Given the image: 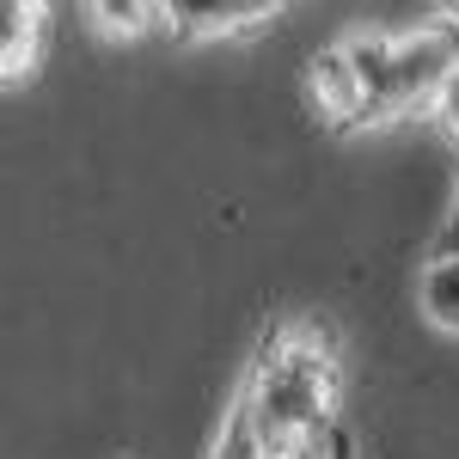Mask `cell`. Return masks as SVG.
I'll list each match as a JSON object with an SVG mask.
<instances>
[{"label": "cell", "mask_w": 459, "mask_h": 459, "mask_svg": "<svg viewBox=\"0 0 459 459\" xmlns=\"http://www.w3.org/2000/svg\"><path fill=\"white\" fill-rule=\"evenodd\" d=\"M246 404L257 417V435H264L270 459H288L313 441L318 423L337 404V368L313 343V331H288L264 350V361H257V374L246 386Z\"/></svg>", "instance_id": "1"}, {"label": "cell", "mask_w": 459, "mask_h": 459, "mask_svg": "<svg viewBox=\"0 0 459 459\" xmlns=\"http://www.w3.org/2000/svg\"><path fill=\"white\" fill-rule=\"evenodd\" d=\"M459 49L454 37L441 31V25H423V31H398L392 37V117H404L411 105H435V92H441V80L454 74Z\"/></svg>", "instance_id": "2"}, {"label": "cell", "mask_w": 459, "mask_h": 459, "mask_svg": "<svg viewBox=\"0 0 459 459\" xmlns=\"http://www.w3.org/2000/svg\"><path fill=\"white\" fill-rule=\"evenodd\" d=\"M307 86H313L318 110H325L331 123H361V110H368V86H361V68H355V56L343 49V43L318 49L313 62H307Z\"/></svg>", "instance_id": "3"}, {"label": "cell", "mask_w": 459, "mask_h": 459, "mask_svg": "<svg viewBox=\"0 0 459 459\" xmlns=\"http://www.w3.org/2000/svg\"><path fill=\"white\" fill-rule=\"evenodd\" d=\"M43 0H0V68L6 80H25L37 68V43H43Z\"/></svg>", "instance_id": "4"}, {"label": "cell", "mask_w": 459, "mask_h": 459, "mask_svg": "<svg viewBox=\"0 0 459 459\" xmlns=\"http://www.w3.org/2000/svg\"><path fill=\"white\" fill-rule=\"evenodd\" d=\"M417 300H423V318L435 325V331L459 337V251L429 257L423 282H417Z\"/></svg>", "instance_id": "5"}, {"label": "cell", "mask_w": 459, "mask_h": 459, "mask_svg": "<svg viewBox=\"0 0 459 459\" xmlns=\"http://www.w3.org/2000/svg\"><path fill=\"white\" fill-rule=\"evenodd\" d=\"M86 19L110 43H135L166 19V0H86Z\"/></svg>", "instance_id": "6"}, {"label": "cell", "mask_w": 459, "mask_h": 459, "mask_svg": "<svg viewBox=\"0 0 459 459\" xmlns=\"http://www.w3.org/2000/svg\"><path fill=\"white\" fill-rule=\"evenodd\" d=\"M270 6L276 0H166V13L190 31H239L251 19H270Z\"/></svg>", "instance_id": "7"}, {"label": "cell", "mask_w": 459, "mask_h": 459, "mask_svg": "<svg viewBox=\"0 0 459 459\" xmlns=\"http://www.w3.org/2000/svg\"><path fill=\"white\" fill-rule=\"evenodd\" d=\"M214 459H270L264 447V435H257V417H251L246 392L227 404V417H221V435H214Z\"/></svg>", "instance_id": "8"}, {"label": "cell", "mask_w": 459, "mask_h": 459, "mask_svg": "<svg viewBox=\"0 0 459 459\" xmlns=\"http://www.w3.org/2000/svg\"><path fill=\"white\" fill-rule=\"evenodd\" d=\"M429 117H435V129H441V135H447V142L459 147V62H454V74L441 80V92H435Z\"/></svg>", "instance_id": "9"}, {"label": "cell", "mask_w": 459, "mask_h": 459, "mask_svg": "<svg viewBox=\"0 0 459 459\" xmlns=\"http://www.w3.org/2000/svg\"><path fill=\"white\" fill-rule=\"evenodd\" d=\"M441 251H459V190H454V209H447V227H441V246H435V257Z\"/></svg>", "instance_id": "10"}, {"label": "cell", "mask_w": 459, "mask_h": 459, "mask_svg": "<svg viewBox=\"0 0 459 459\" xmlns=\"http://www.w3.org/2000/svg\"><path fill=\"white\" fill-rule=\"evenodd\" d=\"M435 13H441L447 25H459V0H435Z\"/></svg>", "instance_id": "11"}, {"label": "cell", "mask_w": 459, "mask_h": 459, "mask_svg": "<svg viewBox=\"0 0 459 459\" xmlns=\"http://www.w3.org/2000/svg\"><path fill=\"white\" fill-rule=\"evenodd\" d=\"M288 459H307V454H288Z\"/></svg>", "instance_id": "12"}]
</instances>
